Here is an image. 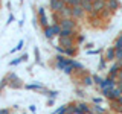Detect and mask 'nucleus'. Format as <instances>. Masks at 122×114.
<instances>
[{
  "instance_id": "33",
  "label": "nucleus",
  "mask_w": 122,
  "mask_h": 114,
  "mask_svg": "<svg viewBox=\"0 0 122 114\" xmlns=\"http://www.w3.org/2000/svg\"><path fill=\"white\" fill-rule=\"evenodd\" d=\"M21 61H23V58H21V56H20V58H17V59L11 61V62H9V66H17V64H20Z\"/></svg>"
},
{
  "instance_id": "13",
  "label": "nucleus",
  "mask_w": 122,
  "mask_h": 114,
  "mask_svg": "<svg viewBox=\"0 0 122 114\" xmlns=\"http://www.w3.org/2000/svg\"><path fill=\"white\" fill-rule=\"evenodd\" d=\"M104 58H105V61H108V62L116 59V49H114V46H112V47H108L105 50V56H104Z\"/></svg>"
},
{
  "instance_id": "36",
  "label": "nucleus",
  "mask_w": 122,
  "mask_h": 114,
  "mask_svg": "<svg viewBox=\"0 0 122 114\" xmlns=\"http://www.w3.org/2000/svg\"><path fill=\"white\" fill-rule=\"evenodd\" d=\"M101 52H102L101 49H98V50H89L87 53H89V55H96V53H101Z\"/></svg>"
},
{
  "instance_id": "28",
  "label": "nucleus",
  "mask_w": 122,
  "mask_h": 114,
  "mask_svg": "<svg viewBox=\"0 0 122 114\" xmlns=\"http://www.w3.org/2000/svg\"><path fill=\"white\" fill-rule=\"evenodd\" d=\"M64 55H67V56H75V55H76V47L66 49V53H64Z\"/></svg>"
},
{
  "instance_id": "19",
  "label": "nucleus",
  "mask_w": 122,
  "mask_h": 114,
  "mask_svg": "<svg viewBox=\"0 0 122 114\" xmlns=\"http://www.w3.org/2000/svg\"><path fill=\"white\" fill-rule=\"evenodd\" d=\"M66 6H70V8H75V6H81L82 0H64Z\"/></svg>"
},
{
  "instance_id": "6",
  "label": "nucleus",
  "mask_w": 122,
  "mask_h": 114,
  "mask_svg": "<svg viewBox=\"0 0 122 114\" xmlns=\"http://www.w3.org/2000/svg\"><path fill=\"white\" fill-rule=\"evenodd\" d=\"M49 5H51L52 12H60L63 8H66L64 0H51V2H49Z\"/></svg>"
},
{
  "instance_id": "17",
  "label": "nucleus",
  "mask_w": 122,
  "mask_h": 114,
  "mask_svg": "<svg viewBox=\"0 0 122 114\" xmlns=\"http://www.w3.org/2000/svg\"><path fill=\"white\" fill-rule=\"evenodd\" d=\"M81 6H82V9L86 11V14H90V12H93V3H92V2H89V0H82Z\"/></svg>"
},
{
  "instance_id": "8",
  "label": "nucleus",
  "mask_w": 122,
  "mask_h": 114,
  "mask_svg": "<svg viewBox=\"0 0 122 114\" xmlns=\"http://www.w3.org/2000/svg\"><path fill=\"white\" fill-rule=\"evenodd\" d=\"M121 70H122V68H121V66H119V62L116 61V62H114L113 66L108 68V78L116 79V81H117V73H119Z\"/></svg>"
},
{
  "instance_id": "7",
  "label": "nucleus",
  "mask_w": 122,
  "mask_h": 114,
  "mask_svg": "<svg viewBox=\"0 0 122 114\" xmlns=\"http://www.w3.org/2000/svg\"><path fill=\"white\" fill-rule=\"evenodd\" d=\"M75 38L73 37H67V38H60V46L64 49H70V47H75Z\"/></svg>"
},
{
  "instance_id": "41",
  "label": "nucleus",
  "mask_w": 122,
  "mask_h": 114,
  "mask_svg": "<svg viewBox=\"0 0 122 114\" xmlns=\"http://www.w3.org/2000/svg\"><path fill=\"white\" fill-rule=\"evenodd\" d=\"M121 79H122V70L117 73V81H121Z\"/></svg>"
},
{
  "instance_id": "5",
  "label": "nucleus",
  "mask_w": 122,
  "mask_h": 114,
  "mask_svg": "<svg viewBox=\"0 0 122 114\" xmlns=\"http://www.w3.org/2000/svg\"><path fill=\"white\" fill-rule=\"evenodd\" d=\"M116 85H117V81H116V79L105 78L104 82H102V85L99 87V88H101V90H113V88H116Z\"/></svg>"
},
{
  "instance_id": "14",
  "label": "nucleus",
  "mask_w": 122,
  "mask_h": 114,
  "mask_svg": "<svg viewBox=\"0 0 122 114\" xmlns=\"http://www.w3.org/2000/svg\"><path fill=\"white\" fill-rule=\"evenodd\" d=\"M119 6H121V2H119V0H107V8H105V9L114 12V11L119 9Z\"/></svg>"
},
{
  "instance_id": "42",
  "label": "nucleus",
  "mask_w": 122,
  "mask_h": 114,
  "mask_svg": "<svg viewBox=\"0 0 122 114\" xmlns=\"http://www.w3.org/2000/svg\"><path fill=\"white\" fill-rule=\"evenodd\" d=\"M47 105H53V99H49V100H47Z\"/></svg>"
},
{
  "instance_id": "26",
  "label": "nucleus",
  "mask_w": 122,
  "mask_h": 114,
  "mask_svg": "<svg viewBox=\"0 0 122 114\" xmlns=\"http://www.w3.org/2000/svg\"><path fill=\"white\" fill-rule=\"evenodd\" d=\"M46 96L51 97V99H55L56 96H58V91H55V90H47V91H46Z\"/></svg>"
},
{
  "instance_id": "30",
  "label": "nucleus",
  "mask_w": 122,
  "mask_h": 114,
  "mask_svg": "<svg viewBox=\"0 0 122 114\" xmlns=\"http://www.w3.org/2000/svg\"><path fill=\"white\" fill-rule=\"evenodd\" d=\"M84 40H86V37H84V35H78V37L75 38V41H76V44H78V46H81L84 43Z\"/></svg>"
},
{
  "instance_id": "3",
  "label": "nucleus",
  "mask_w": 122,
  "mask_h": 114,
  "mask_svg": "<svg viewBox=\"0 0 122 114\" xmlns=\"http://www.w3.org/2000/svg\"><path fill=\"white\" fill-rule=\"evenodd\" d=\"M8 79H9V87H11V88H21V87H23L21 81L18 79V76L15 73H9V75H8Z\"/></svg>"
},
{
  "instance_id": "10",
  "label": "nucleus",
  "mask_w": 122,
  "mask_h": 114,
  "mask_svg": "<svg viewBox=\"0 0 122 114\" xmlns=\"http://www.w3.org/2000/svg\"><path fill=\"white\" fill-rule=\"evenodd\" d=\"M90 113V108L87 104H84V102H79V104H76V108H75V114H89Z\"/></svg>"
},
{
  "instance_id": "2",
  "label": "nucleus",
  "mask_w": 122,
  "mask_h": 114,
  "mask_svg": "<svg viewBox=\"0 0 122 114\" xmlns=\"http://www.w3.org/2000/svg\"><path fill=\"white\" fill-rule=\"evenodd\" d=\"M102 94L112 102V100H117L119 97H122V90L117 88V87L113 88V90H102Z\"/></svg>"
},
{
  "instance_id": "35",
  "label": "nucleus",
  "mask_w": 122,
  "mask_h": 114,
  "mask_svg": "<svg viewBox=\"0 0 122 114\" xmlns=\"http://www.w3.org/2000/svg\"><path fill=\"white\" fill-rule=\"evenodd\" d=\"M92 100H93V104H95V105H99V104L102 102V99H101V97H93Z\"/></svg>"
},
{
  "instance_id": "24",
  "label": "nucleus",
  "mask_w": 122,
  "mask_h": 114,
  "mask_svg": "<svg viewBox=\"0 0 122 114\" xmlns=\"http://www.w3.org/2000/svg\"><path fill=\"white\" fill-rule=\"evenodd\" d=\"M114 49H116V50H121L122 49V32H121V35L116 38V41H114Z\"/></svg>"
},
{
  "instance_id": "4",
  "label": "nucleus",
  "mask_w": 122,
  "mask_h": 114,
  "mask_svg": "<svg viewBox=\"0 0 122 114\" xmlns=\"http://www.w3.org/2000/svg\"><path fill=\"white\" fill-rule=\"evenodd\" d=\"M60 24H61V28H63V29H73V30H76V21H75V18H61Z\"/></svg>"
},
{
  "instance_id": "40",
  "label": "nucleus",
  "mask_w": 122,
  "mask_h": 114,
  "mask_svg": "<svg viewBox=\"0 0 122 114\" xmlns=\"http://www.w3.org/2000/svg\"><path fill=\"white\" fill-rule=\"evenodd\" d=\"M116 87H117V88H121V90H122V79H121V81H117V85H116Z\"/></svg>"
},
{
  "instance_id": "18",
  "label": "nucleus",
  "mask_w": 122,
  "mask_h": 114,
  "mask_svg": "<svg viewBox=\"0 0 122 114\" xmlns=\"http://www.w3.org/2000/svg\"><path fill=\"white\" fill-rule=\"evenodd\" d=\"M90 111L95 113V114H107V109L102 108L101 105H93V106H90Z\"/></svg>"
},
{
  "instance_id": "46",
  "label": "nucleus",
  "mask_w": 122,
  "mask_h": 114,
  "mask_svg": "<svg viewBox=\"0 0 122 114\" xmlns=\"http://www.w3.org/2000/svg\"><path fill=\"white\" fill-rule=\"evenodd\" d=\"M23 114H26V113H23Z\"/></svg>"
},
{
  "instance_id": "45",
  "label": "nucleus",
  "mask_w": 122,
  "mask_h": 114,
  "mask_svg": "<svg viewBox=\"0 0 122 114\" xmlns=\"http://www.w3.org/2000/svg\"><path fill=\"white\" fill-rule=\"evenodd\" d=\"M58 114H66V113H58Z\"/></svg>"
},
{
  "instance_id": "25",
  "label": "nucleus",
  "mask_w": 122,
  "mask_h": 114,
  "mask_svg": "<svg viewBox=\"0 0 122 114\" xmlns=\"http://www.w3.org/2000/svg\"><path fill=\"white\" fill-rule=\"evenodd\" d=\"M75 108H76V104L66 105V114H75Z\"/></svg>"
},
{
  "instance_id": "39",
  "label": "nucleus",
  "mask_w": 122,
  "mask_h": 114,
  "mask_svg": "<svg viewBox=\"0 0 122 114\" xmlns=\"http://www.w3.org/2000/svg\"><path fill=\"white\" fill-rule=\"evenodd\" d=\"M35 109H37V106H35V105H30V106H29V111L35 113Z\"/></svg>"
},
{
  "instance_id": "31",
  "label": "nucleus",
  "mask_w": 122,
  "mask_h": 114,
  "mask_svg": "<svg viewBox=\"0 0 122 114\" xmlns=\"http://www.w3.org/2000/svg\"><path fill=\"white\" fill-rule=\"evenodd\" d=\"M21 47H23V40H20V41H18V44L15 46V47H14V49H12L11 52H17V50H20Z\"/></svg>"
},
{
  "instance_id": "27",
  "label": "nucleus",
  "mask_w": 122,
  "mask_h": 114,
  "mask_svg": "<svg viewBox=\"0 0 122 114\" xmlns=\"http://www.w3.org/2000/svg\"><path fill=\"white\" fill-rule=\"evenodd\" d=\"M98 68H99V70H105V68H107V61H105V58H101V61H99V64H98Z\"/></svg>"
},
{
  "instance_id": "15",
  "label": "nucleus",
  "mask_w": 122,
  "mask_h": 114,
  "mask_svg": "<svg viewBox=\"0 0 122 114\" xmlns=\"http://www.w3.org/2000/svg\"><path fill=\"white\" fill-rule=\"evenodd\" d=\"M58 14H60L61 18H72V8L70 6H66V8H63Z\"/></svg>"
},
{
  "instance_id": "12",
  "label": "nucleus",
  "mask_w": 122,
  "mask_h": 114,
  "mask_svg": "<svg viewBox=\"0 0 122 114\" xmlns=\"http://www.w3.org/2000/svg\"><path fill=\"white\" fill-rule=\"evenodd\" d=\"M105 8H107V0H98V2L93 3V11L98 14H101Z\"/></svg>"
},
{
  "instance_id": "11",
  "label": "nucleus",
  "mask_w": 122,
  "mask_h": 114,
  "mask_svg": "<svg viewBox=\"0 0 122 114\" xmlns=\"http://www.w3.org/2000/svg\"><path fill=\"white\" fill-rule=\"evenodd\" d=\"M84 14H86V11L82 9V6H75V8H72V18H75V20L82 18Z\"/></svg>"
},
{
  "instance_id": "9",
  "label": "nucleus",
  "mask_w": 122,
  "mask_h": 114,
  "mask_svg": "<svg viewBox=\"0 0 122 114\" xmlns=\"http://www.w3.org/2000/svg\"><path fill=\"white\" fill-rule=\"evenodd\" d=\"M38 21H40V24L43 26L44 29L47 28V26H51V24H49V21H47V17H46L44 8H40V9H38Z\"/></svg>"
},
{
  "instance_id": "20",
  "label": "nucleus",
  "mask_w": 122,
  "mask_h": 114,
  "mask_svg": "<svg viewBox=\"0 0 122 114\" xmlns=\"http://www.w3.org/2000/svg\"><path fill=\"white\" fill-rule=\"evenodd\" d=\"M51 28H52V30H53V35L60 37L61 30H63V28H61V24H60V23H55V24H51Z\"/></svg>"
},
{
  "instance_id": "22",
  "label": "nucleus",
  "mask_w": 122,
  "mask_h": 114,
  "mask_svg": "<svg viewBox=\"0 0 122 114\" xmlns=\"http://www.w3.org/2000/svg\"><path fill=\"white\" fill-rule=\"evenodd\" d=\"M44 37L47 38V40H52V38L55 37V35H53V30H52V28H51V26H47V28L44 29Z\"/></svg>"
},
{
  "instance_id": "38",
  "label": "nucleus",
  "mask_w": 122,
  "mask_h": 114,
  "mask_svg": "<svg viewBox=\"0 0 122 114\" xmlns=\"http://www.w3.org/2000/svg\"><path fill=\"white\" fill-rule=\"evenodd\" d=\"M12 21H14V15L11 14L9 17H8V21H6V23H8V24H9V23H12Z\"/></svg>"
},
{
  "instance_id": "43",
  "label": "nucleus",
  "mask_w": 122,
  "mask_h": 114,
  "mask_svg": "<svg viewBox=\"0 0 122 114\" xmlns=\"http://www.w3.org/2000/svg\"><path fill=\"white\" fill-rule=\"evenodd\" d=\"M117 100H119V104L122 105V97H119V99H117Z\"/></svg>"
},
{
  "instance_id": "29",
  "label": "nucleus",
  "mask_w": 122,
  "mask_h": 114,
  "mask_svg": "<svg viewBox=\"0 0 122 114\" xmlns=\"http://www.w3.org/2000/svg\"><path fill=\"white\" fill-rule=\"evenodd\" d=\"M93 81H95V84H96V85L101 87V85H102V82H104V79H102L101 76H98V75H93Z\"/></svg>"
},
{
  "instance_id": "44",
  "label": "nucleus",
  "mask_w": 122,
  "mask_h": 114,
  "mask_svg": "<svg viewBox=\"0 0 122 114\" xmlns=\"http://www.w3.org/2000/svg\"><path fill=\"white\" fill-rule=\"evenodd\" d=\"M89 2H92V3H95V2H98V0H89Z\"/></svg>"
},
{
  "instance_id": "23",
  "label": "nucleus",
  "mask_w": 122,
  "mask_h": 114,
  "mask_svg": "<svg viewBox=\"0 0 122 114\" xmlns=\"http://www.w3.org/2000/svg\"><path fill=\"white\" fill-rule=\"evenodd\" d=\"M112 11H108V9H104V11H102V12H101V20L102 21H104V20H108V18L110 17H112Z\"/></svg>"
},
{
  "instance_id": "16",
  "label": "nucleus",
  "mask_w": 122,
  "mask_h": 114,
  "mask_svg": "<svg viewBox=\"0 0 122 114\" xmlns=\"http://www.w3.org/2000/svg\"><path fill=\"white\" fill-rule=\"evenodd\" d=\"M26 90H40V91H47L44 88V85H41V84L38 82H34V84H28V85H25Z\"/></svg>"
},
{
  "instance_id": "34",
  "label": "nucleus",
  "mask_w": 122,
  "mask_h": 114,
  "mask_svg": "<svg viewBox=\"0 0 122 114\" xmlns=\"http://www.w3.org/2000/svg\"><path fill=\"white\" fill-rule=\"evenodd\" d=\"M116 59L122 61V49H121V50H116Z\"/></svg>"
},
{
  "instance_id": "32",
  "label": "nucleus",
  "mask_w": 122,
  "mask_h": 114,
  "mask_svg": "<svg viewBox=\"0 0 122 114\" xmlns=\"http://www.w3.org/2000/svg\"><path fill=\"white\" fill-rule=\"evenodd\" d=\"M34 53H35V59H37V62H38V64H41V61H40V50H38L37 47L34 49Z\"/></svg>"
},
{
  "instance_id": "21",
  "label": "nucleus",
  "mask_w": 122,
  "mask_h": 114,
  "mask_svg": "<svg viewBox=\"0 0 122 114\" xmlns=\"http://www.w3.org/2000/svg\"><path fill=\"white\" fill-rule=\"evenodd\" d=\"M82 84H84L86 87L93 85V84H95V81H93V76H89V75H87V76H84V78H82Z\"/></svg>"
},
{
  "instance_id": "37",
  "label": "nucleus",
  "mask_w": 122,
  "mask_h": 114,
  "mask_svg": "<svg viewBox=\"0 0 122 114\" xmlns=\"http://www.w3.org/2000/svg\"><path fill=\"white\" fill-rule=\"evenodd\" d=\"M0 114H11V111L8 108H3V109H0Z\"/></svg>"
},
{
  "instance_id": "1",
  "label": "nucleus",
  "mask_w": 122,
  "mask_h": 114,
  "mask_svg": "<svg viewBox=\"0 0 122 114\" xmlns=\"http://www.w3.org/2000/svg\"><path fill=\"white\" fill-rule=\"evenodd\" d=\"M69 66H75V61L70 59V58H64V56H61V55L55 56V68L56 70H64V68L69 67Z\"/></svg>"
},
{
  "instance_id": "47",
  "label": "nucleus",
  "mask_w": 122,
  "mask_h": 114,
  "mask_svg": "<svg viewBox=\"0 0 122 114\" xmlns=\"http://www.w3.org/2000/svg\"><path fill=\"white\" fill-rule=\"evenodd\" d=\"M49 2H51V0H49Z\"/></svg>"
}]
</instances>
